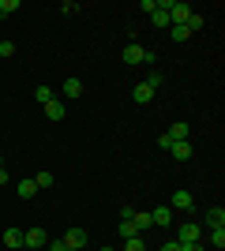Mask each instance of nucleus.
Instances as JSON below:
<instances>
[{
  "instance_id": "obj_1",
  "label": "nucleus",
  "mask_w": 225,
  "mask_h": 251,
  "mask_svg": "<svg viewBox=\"0 0 225 251\" xmlns=\"http://www.w3.org/2000/svg\"><path fill=\"white\" fill-rule=\"evenodd\" d=\"M203 240V225H195V221H180V229H176V244H195Z\"/></svg>"
},
{
  "instance_id": "obj_2",
  "label": "nucleus",
  "mask_w": 225,
  "mask_h": 251,
  "mask_svg": "<svg viewBox=\"0 0 225 251\" xmlns=\"http://www.w3.org/2000/svg\"><path fill=\"white\" fill-rule=\"evenodd\" d=\"M188 15H192V4H188V0H173V4H169V23H173V26H184Z\"/></svg>"
},
{
  "instance_id": "obj_3",
  "label": "nucleus",
  "mask_w": 225,
  "mask_h": 251,
  "mask_svg": "<svg viewBox=\"0 0 225 251\" xmlns=\"http://www.w3.org/2000/svg\"><path fill=\"white\" fill-rule=\"evenodd\" d=\"M64 244H68L72 251H83L86 244H90V236H86V229H68V232H64Z\"/></svg>"
},
{
  "instance_id": "obj_4",
  "label": "nucleus",
  "mask_w": 225,
  "mask_h": 251,
  "mask_svg": "<svg viewBox=\"0 0 225 251\" xmlns=\"http://www.w3.org/2000/svg\"><path fill=\"white\" fill-rule=\"evenodd\" d=\"M49 244V236H45L42 229H26L23 232V248H45Z\"/></svg>"
},
{
  "instance_id": "obj_5",
  "label": "nucleus",
  "mask_w": 225,
  "mask_h": 251,
  "mask_svg": "<svg viewBox=\"0 0 225 251\" xmlns=\"http://www.w3.org/2000/svg\"><path fill=\"white\" fill-rule=\"evenodd\" d=\"M195 199H192V191H173V199H169V210H192Z\"/></svg>"
},
{
  "instance_id": "obj_6",
  "label": "nucleus",
  "mask_w": 225,
  "mask_h": 251,
  "mask_svg": "<svg viewBox=\"0 0 225 251\" xmlns=\"http://www.w3.org/2000/svg\"><path fill=\"white\" fill-rule=\"evenodd\" d=\"M143 56H147V49H143L139 42H128V45H124V64H143Z\"/></svg>"
},
{
  "instance_id": "obj_7",
  "label": "nucleus",
  "mask_w": 225,
  "mask_h": 251,
  "mask_svg": "<svg viewBox=\"0 0 225 251\" xmlns=\"http://www.w3.org/2000/svg\"><path fill=\"white\" fill-rule=\"evenodd\" d=\"M206 225H210V229H225V206H210L206 210Z\"/></svg>"
},
{
  "instance_id": "obj_8",
  "label": "nucleus",
  "mask_w": 225,
  "mask_h": 251,
  "mask_svg": "<svg viewBox=\"0 0 225 251\" xmlns=\"http://www.w3.org/2000/svg\"><path fill=\"white\" fill-rule=\"evenodd\" d=\"M150 23H154L158 30H169V26H173V23H169V11L158 8V4H154V11H150Z\"/></svg>"
},
{
  "instance_id": "obj_9",
  "label": "nucleus",
  "mask_w": 225,
  "mask_h": 251,
  "mask_svg": "<svg viewBox=\"0 0 225 251\" xmlns=\"http://www.w3.org/2000/svg\"><path fill=\"white\" fill-rule=\"evenodd\" d=\"M15 195H19V199H34V195H38V184H34L30 176L19 180V184H15Z\"/></svg>"
},
{
  "instance_id": "obj_10",
  "label": "nucleus",
  "mask_w": 225,
  "mask_h": 251,
  "mask_svg": "<svg viewBox=\"0 0 225 251\" xmlns=\"http://www.w3.org/2000/svg\"><path fill=\"white\" fill-rule=\"evenodd\" d=\"M64 98H83V79L68 75V79H64Z\"/></svg>"
},
{
  "instance_id": "obj_11",
  "label": "nucleus",
  "mask_w": 225,
  "mask_h": 251,
  "mask_svg": "<svg viewBox=\"0 0 225 251\" xmlns=\"http://www.w3.org/2000/svg\"><path fill=\"white\" fill-rule=\"evenodd\" d=\"M4 248H8V251H19L23 248V232L19 229H4Z\"/></svg>"
},
{
  "instance_id": "obj_12",
  "label": "nucleus",
  "mask_w": 225,
  "mask_h": 251,
  "mask_svg": "<svg viewBox=\"0 0 225 251\" xmlns=\"http://www.w3.org/2000/svg\"><path fill=\"white\" fill-rule=\"evenodd\" d=\"M169 154L176 157V161H188V157H192V143H188V139H184V143H173Z\"/></svg>"
},
{
  "instance_id": "obj_13",
  "label": "nucleus",
  "mask_w": 225,
  "mask_h": 251,
  "mask_svg": "<svg viewBox=\"0 0 225 251\" xmlns=\"http://www.w3.org/2000/svg\"><path fill=\"white\" fill-rule=\"evenodd\" d=\"M150 221H154V225H173V210H169V206L150 210Z\"/></svg>"
},
{
  "instance_id": "obj_14",
  "label": "nucleus",
  "mask_w": 225,
  "mask_h": 251,
  "mask_svg": "<svg viewBox=\"0 0 225 251\" xmlns=\"http://www.w3.org/2000/svg\"><path fill=\"white\" fill-rule=\"evenodd\" d=\"M64 113H68V109H64V101H56V98H53L49 105H45V116H49V120H64Z\"/></svg>"
},
{
  "instance_id": "obj_15",
  "label": "nucleus",
  "mask_w": 225,
  "mask_h": 251,
  "mask_svg": "<svg viewBox=\"0 0 225 251\" xmlns=\"http://www.w3.org/2000/svg\"><path fill=\"white\" fill-rule=\"evenodd\" d=\"M131 221H135V229H154V221H150V210H135V214H131Z\"/></svg>"
},
{
  "instance_id": "obj_16",
  "label": "nucleus",
  "mask_w": 225,
  "mask_h": 251,
  "mask_svg": "<svg viewBox=\"0 0 225 251\" xmlns=\"http://www.w3.org/2000/svg\"><path fill=\"white\" fill-rule=\"evenodd\" d=\"M165 135H169L173 143H184V139H188V124H184V120H176V124H173L169 131H165Z\"/></svg>"
},
{
  "instance_id": "obj_17",
  "label": "nucleus",
  "mask_w": 225,
  "mask_h": 251,
  "mask_svg": "<svg viewBox=\"0 0 225 251\" xmlns=\"http://www.w3.org/2000/svg\"><path fill=\"white\" fill-rule=\"evenodd\" d=\"M150 98H154V90H150L147 83H139V86H135V90H131V101H139V105H147Z\"/></svg>"
},
{
  "instance_id": "obj_18",
  "label": "nucleus",
  "mask_w": 225,
  "mask_h": 251,
  "mask_svg": "<svg viewBox=\"0 0 225 251\" xmlns=\"http://www.w3.org/2000/svg\"><path fill=\"white\" fill-rule=\"evenodd\" d=\"M120 236H124V240H131V236H139V229H135V221H131V214H128V218H120Z\"/></svg>"
},
{
  "instance_id": "obj_19",
  "label": "nucleus",
  "mask_w": 225,
  "mask_h": 251,
  "mask_svg": "<svg viewBox=\"0 0 225 251\" xmlns=\"http://www.w3.org/2000/svg\"><path fill=\"white\" fill-rule=\"evenodd\" d=\"M23 8V0H0V19H8L11 11H19Z\"/></svg>"
},
{
  "instance_id": "obj_20",
  "label": "nucleus",
  "mask_w": 225,
  "mask_h": 251,
  "mask_svg": "<svg viewBox=\"0 0 225 251\" xmlns=\"http://www.w3.org/2000/svg\"><path fill=\"white\" fill-rule=\"evenodd\" d=\"M184 26H188V30H203V26H206V19H203V15H199V11H192V15H188V23H184Z\"/></svg>"
},
{
  "instance_id": "obj_21",
  "label": "nucleus",
  "mask_w": 225,
  "mask_h": 251,
  "mask_svg": "<svg viewBox=\"0 0 225 251\" xmlns=\"http://www.w3.org/2000/svg\"><path fill=\"white\" fill-rule=\"evenodd\" d=\"M210 248L225 251V229H210Z\"/></svg>"
},
{
  "instance_id": "obj_22",
  "label": "nucleus",
  "mask_w": 225,
  "mask_h": 251,
  "mask_svg": "<svg viewBox=\"0 0 225 251\" xmlns=\"http://www.w3.org/2000/svg\"><path fill=\"white\" fill-rule=\"evenodd\" d=\"M143 83H147L150 90H158V86L165 83V75H161V72H147V79H143Z\"/></svg>"
},
{
  "instance_id": "obj_23",
  "label": "nucleus",
  "mask_w": 225,
  "mask_h": 251,
  "mask_svg": "<svg viewBox=\"0 0 225 251\" xmlns=\"http://www.w3.org/2000/svg\"><path fill=\"white\" fill-rule=\"evenodd\" d=\"M169 34H173V42H188V38H192L188 26H169Z\"/></svg>"
},
{
  "instance_id": "obj_24",
  "label": "nucleus",
  "mask_w": 225,
  "mask_h": 251,
  "mask_svg": "<svg viewBox=\"0 0 225 251\" xmlns=\"http://www.w3.org/2000/svg\"><path fill=\"white\" fill-rule=\"evenodd\" d=\"M30 180L38 184V188H53V180H56V176H53V173H38V176H30Z\"/></svg>"
},
{
  "instance_id": "obj_25",
  "label": "nucleus",
  "mask_w": 225,
  "mask_h": 251,
  "mask_svg": "<svg viewBox=\"0 0 225 251\" xmlns=\"http://www.w3.org/2000/svg\"><path fill=\"white\" fill-rule=\"evenodd\" d=\"M124 251H147V244H143V236H131V240H124Z\"/></svg>"
},
{
  "instance_id": "obj_26",
  "label": "nucleus",
  "mask_w": 225,
  "mask_h": 251,
  "mask_svg": "<svg viewBox=\"0 0 225 251\" xmlns=\"http://www.w3.org/2000/svg\"><path fill=\"white\" fill-rule=\"evenodd\" d=\"M15 56V42H0V60H11Z\"/></svg>"
},
{
  "instance_id": "obj_27",
  "label": "nucleus",
  "mask_w": 225,
  "mask_h": 251,
  "mask_svg": "<svg viewBox=\"0 0 225 251\" xmlns=\"http://www.w3.org/2000/svg\"><path fill=\"white\" fill-rule=\"evenodd\" d=\"M38 101L49 105V101H53V90H49V86H38Z\"/></svg>"
},
{
  "instance_id": "obj_28",
  "label": "nucleus",
  "mask_w": 225,
  "mask_h": 251,
  "mask_svg": "<svg viewBox=\"0 0 225 251\" xmlns=\"http://www.w3.org/2000/svg\"><path fill=\"white\" fill-rule=\"evenodd\" d=\"M60 11H64V15H75V11H79V4H75V0H64V4H60Z\"/></svg>"
},
{
  "instance_id": "obj_29",
  "label": "nucleus",
  "mask_w": 225,
  "mask_h": 251,
  "mask_svg": "<svg viewBox=\"0 0 225 251\" xmlns=\"http://www.w3.org/2000/svg\"><path fill=\"white\" fill-rule=\"evenodd\" d=\"M45 248H49V251H72V248H68L64 240H53V244H45Z\"/></svg>"
},
{
  "instance_id": "obj_30",
  "label": "nucleus",
  "mask_w": 225,
  "mask_h": 251,
  "mask_svg": "<svg viewBox=\"0 0 225 251\" xmlns=\"http://www.w3.org/2000/svg\"><path fill=\"white\" fill-rule=\"evenodd\" d=\"M180 251H206V248H203L199 240H195V244H180Z\"/></svg>"
},
{
  "instance_id": "obj_31",
  "label": "nucleus",
  "mask_w": 225,
  "mask_h": 251,
  "mask_svg": "<svg viewBox=\"0 0 225 251\" xmlns=\"http://www.w3.org/2000/svg\"><path fill=\"white\" fill-rule=\"evenodd\" d=\"M158 251H180V244H176V240H169V244H161Z\"/></svg>"
},
{
  "instance_id": "obj_32",
  "label": "nucleus",
  "mask_w": 225,
  "mask_h": 251,
  "mask_svg": "<svg viewBox=\"0 0 225 251\" xmlns=\"http://www.w3.org/2000/svg\"><path fill=\"white\" fill-rule=\"evenodd\" d=\"M0 169H4V154H0Z\"/></svg>"
},
{
  "instance_id": "obj_33",
  "label": "nucleus",
  "mask_w": 225,
  "mask_h": 251,
  "mask_svg": "<svg viewBox=\"0 0 225 251\" xmlns=\"http://www.w3.org/2000/svg\"><path fill=\"white\" fill-rule=\"evenodd\" d=\"M101 251H113V248H101Z\"/></svg>"
}]
</instances>
